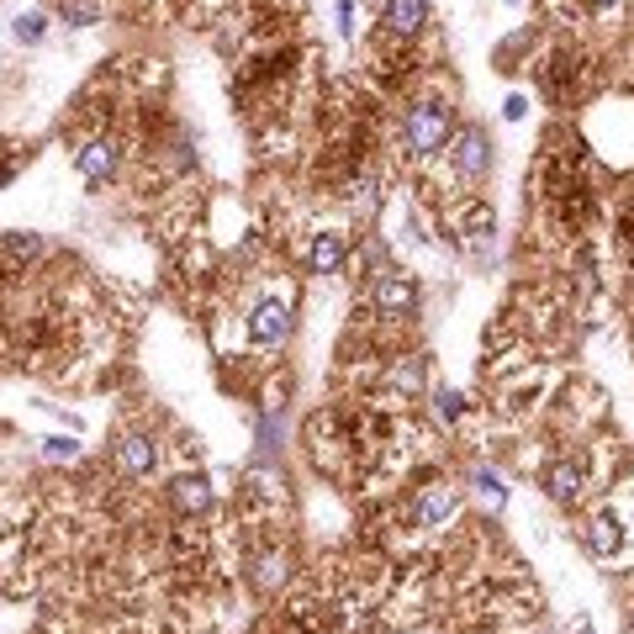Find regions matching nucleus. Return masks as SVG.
<instances>
[{"label":"nucleus","instance_id":"nucleus-9","mask_svg":"<svg viewBox=\"0 0 634 634\" xmlns=\"http://www.w3.org/2000/svg\"><path fill=\"white\" fill-rule=\"evenodd\" d=\"M307 260H312V270H318V275H338V270H344V260H349V243H344V233L323 228V233H312Z\"/></svg>","mask_w":634,"mask_h":634},{"label":"nucleus","instance_id":"nucleus-20","mask_svg":"<svg viewBox=\"0 0 634 634\" xmlns=\"http://www.w3.org/2000/svg\"><path fill=\"white\" fill-rule=\"evenodd\" d=\"M43 454H48V460H74L80 445H74V439H43Z\"/></svg>","mask_w":634,"mask_h":634},{"label":"nucleus","instance_id":"nucleus-15","mask_svg":"<svg viewBox=\"0 0 634 634\" xmlns=\"http://www.w3.org/2000/svg\"><path fill=\"white\" fill-rule=\"evenodd\" d=\"M460 418H465V396L460 392H434V423H439V428H454Z\"/></svg>","mask_w":634,"mask_h":634},{"label":"nucleus","instance_id":"nucleus-19","mask_svg":"<svg viewBox=\"0 0 634 634\" xmlns=\"http://www.w3.org/2000/svg\"><path fill=\"white\" fill-rule=\"evenodd\" d=\"M376 201H381V196H376V181L355 185V211H360V217H370V211H376Z\"/></svg>","mask_w":634,"mask_h":634},{"label":"nucleus","instance_id":"nucleus-17","mask_svg":"<svg viewBox=\"0 0 634 634\" xmlns=\"http://www.w3.org/2000/svg\"><path fill=\"white\" fill-rule=\"evenodd\" d=\"M16 43H43V32H48V16H37V11H27V16H16Z\"/></svg>","mask_w":634,"mask_h":634},{"label":"nucleus","instance_id":"nucleus-16","mask_svg":"<svg viewBox=\"0 0 634 634\" xmlns=\"http://www.w3.org/2000/svg\"><path fill=\"white\" fill-rule=\"evenodd\" d=\"M613 544H619V518L603 514L598 523H592V550H598V555H608Z\"/></svg>","mask_w":634,"mask_h":634},{"label":"nucleus","instance_id":"nucleus-8","mask_svg":"<svg viewBox=\"0 0 634 634\" xmlns=\"http://www.w3.org/2000/svg\"><path fill=\"white\" fill-rule=\"evenodd\" d=\"M249 333H254V344H280V338L291 333V312H286V302L265 297V302L254 307V318H249Z\"/></svg>","mask_w":634,"mask_h":634},{"label":"nucleus","instance_id":"nucleus-21","mask_svg":"<svg viewBox=\"0 0 634 634\" xmlns=\"http://www.w3.org/2000/svg\"><path fill=\"white\" fill-rule=\"evenodd\" d=\"M523 112H529V101H523V95H508V122H518Z\"/></svg>","mask_w":634,"mask_h":634},{"label":"nucleus","instance_id":"nucleus-6","mask_svg":"<svg viewBox=\"0 0 634 634\" xmlns=\"http://www.w3.org/2000/svg\"><path fill=\"white\" fill-rule=\"evenodd\" d=\"M454 503H460V497H454V486H445V482L423 486L418 503H413V523H418V529H439V523L454 514Z\"/></svg>","mask_w":634,"mask_h":634},{"label":"nucleus","instance_id":"nucleus-22","mask_svg":"<svg viewBox=\"0 0 634 634\" xmlns=\"http://www.w3.org/2000/svg\"><path fill=\"white\" fill-rule=\"evenodd\" d=\"M587 5H592V11H608V5H619V0H587Z\"/></svg>","mask_w":634,"mask_h":634},{"label":"nucleus","instance_id":"nucleus-1","mask_svg":"<svg viewBox=\"0 0 634 634\" xmlns=\"http://www.w3.org/2000/svg\"><path fill=\"white\" fill-rule=\"evenodd\" d=\"M450 127H454V106L445 95H423L413 101V112L402 117V143L413 159H434L439 149H450Z\"/></svg>","mask_w":634,"mask_h":634},{"label":"nucleus","instance_id":"nucleus-12","mask_svg":"<svg viewBox=\"0 0 634 634\" xmlns=\"http://www.w3.org/2000/svg\"><path fill=\"white\" fill-rule=\"evenodd\" d=\"M423 376H428V360H423V355H407V360L402 365H392V376H387V381H392V392H423Z\"/></svg>","mask_w":634,"mask_h":634},{"label":"nucleus","instance_id":"nucleus-5","mask_svg":"<svg viewBox=\"0 0 634 634\" xmlns=\"http://www.w3.org/2000/svg\"><path fill=\"white\" fill-rule=\"evenodd\" d=\"M153 465H159V450H153V439L149 434H122L117 439V471L122 476H149Z\"/></svg>","mask_w":634,"mask_h":634},{"label":"nucleus","instance_id":"nucleus-18","mask_svg":"<svg viewBox=\"0 0 634 634\" xmlns=\"http://www.w3.org/2000/svg\"><path fill=\"white\" fill-rule=\"evenodd\" d=\"M476 492H482V497L492 503V508H503V482H497L492 471H476Z\"/></svg>","mask_w":634,"mask_h":634},{"label":"nucleus","instance_id":"nucleus-14","mask_svg":"<svg viewBox=\"0 0 634 634\" xmlns=\"http://www.w3.org/2000/svg\"><path fill=\"white\" fill-rule=\"evenodd\" d=\"M59 16L69 27H95L101 22V0H59Z\"/></svg>","mask_w":634,"mask_h":634},{"label":"nucleus","instance_id":"nucleus-11","mask_svg":"<svg viewBox=\"0 0 634 634\" xmlns=\"http://www.w3.org/2000/svg\"><path fill=\"white\" fill-rule=\"evenodd\" d=\"M175 508H181V514H207L211 508V482L201 476V471L175 482Z\"/></svg>","mask_w":634,"mask_h":634},{"label":"nucleus","instance_id":"nucleus-7","mask_svg":"<svg viewBox=\"0 0 634 634\" xmlns=\"http://www.w3.org/2000/svg\"><path fill=\"white\" fill-rule=\"evenodd\" d=\"M381 22H387V37H418L423 22H428V0H387V11H381Z\"/></svg>","mask_w":634,"mask_h":634},{"label":"nucleus","instance_id":"nucleus-4","mask_svg":"<svg viewBox=\"0 0 634 634\" xmlns=\"http://www.w3.org/2000/svg\"><path fill=\"white\" fill-rule=\"evenodd\" d=\"M74 164H80L85 185H106L122 170V143H117V138H91L85 149L74 153Z\"/></svg>","mask_w":634,"mask_h":634},{"label":"nucleus","instance_id":"nucleus-13","mask_svg":"<svg viewBox=\"0 0 634 634\" xmlns=\"http://www.w3.org/2000/svg\"><path fill=\"white\" fill-rule=\"evenodd\" d=\"M32 254H43V239H37V233H0V260L22 265Z\"/></svg>","mask_w":634,"mask_h":634},{"label":"nucleus","instance_id":"nucleus-2","mask_svg":"<svg viewBox=\"0 0 634 634\" xmlns=\"http://www.w3.org/2000/svg\"><path fill=\"white\" fill-rule=\"evenodd\" d=\"M450 159H454V175H460V181H482L486 170H492V143H486L482 127H465V132L454 138Z\"/></svg>","mask_w":634,"mask_h":634},{"label":"nucleus","instance_id":"nucleus-23","mask_svg":"<svg viewBox=\"0 0 634 634\" xmlns=\"http://www.w3.org/2000/svg\"><path fill=\"white\" fill-rule=\"evenodd\" d=\"M581 634H592V630H587V624H581Z\"/></svg>","mask_w":634,"mask_h":634},{"label":"nucleus","instance_id":"nucleus-3","mask_svg":"<svg viewBox=\"0 0 634 634\" xmlns=\"http://www.w3.org/2000/svg\"><path fill=\"white\" fill-rule=\"evenodd\" d=\"M370 297H376V312H381V318H407V312L418 307V286H413L407 275L381 270V275H376V291H370Z\"/></svg>","mask_w":634,"mask_h":634},{"label":"nucleus","instance_id":"nucleus-10","mask_svg":"<svg viewBox=\"0 0 634 634\" xmlns=\"http://www.w3.org/2000/svg\"><path fill=\"white\" fill-rule=\"evenodd\" d=\"M581 486H587L581 460H555V465L544 471V492H550L555 503H576V497H581Z\"/></svg>","mask_w":634,"mask_h":634}]
</instances>
